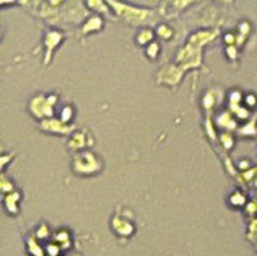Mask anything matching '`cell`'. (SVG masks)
I'll return each instance as SVG.
<instances>
[{
    "label": "cell",
    "instance_id": "obj_1",
    "mask_svg": "<svg viewBox=\"0 0 257 256\" xmlns=\"http://www.w3.org/2000/svg\"><path fill=\"white\" fill-rule=\"evenodd\" d=\"M103 170V162L95 155L92 150H83L75 153L73 157V172L77 175H95Z\"/></svg>",
    "mask_w": 257,
    "mask_h": 256
},
{
    "label": "cell",
    "instance_id": "obj_2",
    "mask_svg": "<svg viewBox=\"0 0 257 256\" xmlns=\"http://www.w3.org/2000/svg\"><path fill=\"white\" fill-rule=\"evenodd\" d=\"M59 101V97L56 95H46L42 93H37L36 97L31 98L30 101V111L33 113L34 118L37 119H47V118H52V113H54V105Z\"/></svg>",
    "mask_w": 257,
    "mask_h": 256
},
{
    "label": "cell",
    "instance_id": "obj_3",
    "mask_svg": "<svg viewBox=\"0 0 257 256\" xmlns=\"http://www.w3.org/2000/svg\"><path fill=\"white\" fill-rule=\"evenodd\" d=\"M108 5H112V8L116 10V13L122 17L126 21L132 25H140L143 23L145 20L152 18L153 13L150 10H142V8H135V7H130V5H126V3H121V2H111Z\"/></svg>",
    "mask_w": 257,
    "mask_h": 256
},
{
    "label": "cell",
    "instance_id": "obj_4",
    "mask_svg": "<svg viewBox=\"0 0 257 256\" xmlns=\"http://www.w3.org/2000/svg\"><path fill=\"white\" fill-rule=\"evenodd\" d=\"M178 62L181 64V67L184 69H194V67H199L200 62H202V47L200 46H195V44H187L179 51L178 54Z\"/></svg>",
    "mask_w": 257,
    "mask_h": 256
},
{
    "label": "cell",
    "instance_id": "obj_5",
    "mask_svg": "<svg viewBox=\"0 0 257 256\" xmlns=\"http://www.w3.org/2000/svg\"><path fill=\"white\" fill-rule=\"evenodd\" d=\"M183 73H184V69L183 67H178V66H164L161 71L158 73V83H166V85H178L183 78Z\"/></svg>",
    "mask_w": 257,
    "mask_h": 256
},
{
    "label": "cell",
    "instance_id": "obj_6",
    "mask_svg": "<svg viewBox=\"0 0 257 256\" xmlns=\"http://www.w3.org/2000/svg\"><path fill=\"white\" fill-rule=\"evenodd\" d=\"M92 144H93V139L90 136L87 137V132L85 131H75L70 134V139H68L67 146H68L70 150L78 153V152H83V148L92 146Z\"/></svg>",
    "mask_w": 257,
    "mask_h": 256
},
{
    "label": "cell",
    "instance_id": "obj_7",
    "mask_svg": "<svg viewBox=\"0 0 257 256\" xmlns=\"http://www.w3.org/2000/svg\"><path fill=\"white\" fill-rule=\"evenodd\" d=\"M41 129L47 132H57V134H70L73 131V126L70 124H64L61 119L57 118H47L44 121H41Z\"/></svg>",
    "mask_w": 257,
    "mask_h": 256
},
{
    "label": "cell",
    "instance_id": "obj_8",
    "mask_svg": "<svg viewBox=\"0 0 257 256\" xmlns=\"http://www.w3.org/2000/svg\"><path fill=\"white\" fill-rule=\"evenodd\" d=\"M64 39V35L61 31H47L46 36H44V46H46V61L44 64H49L51 62V57H52V51L56 49V47L61 44Z\"/></svg>",
    "mask_w": 257,
    "mask_h": 256
},
{
    "label": "cell",
    "instance_id": "obj_9",
    "mask_svg": "<svg viewBox=\"0 0 257 256\" xmlns=\"http://www.w3.org/2000/svg\"><path fill=\"white\" fill-rule=\"evenodd\" d=\"M112 228H114V232L121 237H130L133 230H135V227H133L132 222H128L124 217L121 219L119 216H116L114 219H112Z\"/></svg>",
    "mask_w": 257,
    "mask_h": 256
},
{
    "label": "cell",
    "instance_id": "obj_10",
    "mask_svg": "<svg viewBox=\"0 0 257 256\" xmlns=\"http://www.w3.org/2000/svg\"><path fill=\"white\" fill-rule=\"evenodd\" d=\"M103 26H104V23H103V18L101 17H98V15H96V17H90L87 21H85V25L82 26V35L85 36V35H90V33H96V31L103 30Z\"/></svg>",
    "mask_w": 257,
    "mask_h": 256
},
{
    "label": "cell",
    "instance_id": "obj_11",
    "mask_svg": "<svg viewBox=\"0 0 257 256\" xmlns=\"http://www.w3.org/2000/svg\"><path fill=\"white\" fill-rule=\"evenodd\" d=\"M217 36L215 31H197V33H194L189 38V41L187 42H191V44H195V46H203L205 42H208L210 39H213Z\"/></svg>",
    "mask_w": 257,
    "mask_h": 256
},
{
    "label": "cell",
    "instance_id": "obj_12",
    "mask_svg": "<svg viewBox=\"0 0 257 256\" xmlns=\"http://www.w3.org/2000/svg\"><path fill=\"white\" fill-rule=\"evenodd\" d=\"M153 31L150 30V28H143V30H140L137 33V36H135V42L138 46H150L153 42Z\"/></svg>",
    "mask_w": 257,
    "mask_h": 256
},
{
    "label": "cell",
    "instance_id": "obj_13",
    "mask_svg": "<svg viewBox=\"0 0 257 256\" xmlns=\"http://www.w3.org/2000/svg\"><path fill=\"white\" fill-rule=\"evenodd\" d=\"M217 124L222 126V127H225V129L231 131V129H234V127H236V121H234L233 114L229 113V111H225V113H222V114L217 118Z\"/></svg>",
    "mask_w": 257,
    "mask_h": 256
},
{
    "label": "cell",
    "instance_id": "obj_14",
    "mask_svg": "<svg viewBox=\"0 0 257 256\" xmlns=\"http://www.w3.org/2000/svg\"><path fill=\"white\" fill-rule=\"evenodd\" d=\"M228 202L233 207H243V206H246V202L248 201H246V196H244L243 191H234V193L228 197Z\"/></svg>",
    "mask_w": 257,
    "mask_h": 256
},
{
    "label": "cell",
    "instance_id": "obj_15",
    "mask_svg": "<svg viewBox=\"0 0 257 256\" xmlns=\"http://www.w3.org/2000/svg\"><path fill=\"white\" fill-rule=\"evenodd\" d=\"M18 199H20V193H18V191H13V193L7 194V197H5V206H7V209L10 212H17V209H18V206H17Z\"/></svg>",
    "mask_w": 257,
    "mask_h": 256
},
{
    "label": "cell",
    "instance_id": "obj_16",
    "mask_svg": "<svg viewBox=\"0 0 257 256\" xmlns=\"http://www.w3.org/2000/svg\"><path fill=\"white\" fill-rule=\"evenodd\" d=\"M160 52H161V46H160L158 42H155V41L150 46L145 47V54H147L148 59H152V61H157L158 59Z\"/></svg>",
    "mask_w": 257,
    "mask_h": 256
},
{
    "label": "cell",
    "instance_id": "obj_17",
    "mask_svg": "<svg viewBox=\"0 0 257 256\" xmlns=\"http://www.w3.org/2000/svg\"><path fill=\"white\" fill-rule=\"evenodd\" d=\"M72 118H73V106L70 105L64 106L61 110V114H59V119H61L64 124H68V122L72 121Z\"/></svg>",
    "mask_w": 257,
    "mask_h": 256
},
{
    "label": "cell",
    "instance_id": "obj_18",
    "mask_svg": "<svg viewBox=\"0 0 257 256\" xmlns=\"http://www.w3.org/2000/svg\"><path fill=\"white\" fill-rule=\"evenodd\" d=\"M157 33H158V36L161 39H171L173 38V35H174V31H173V28H171V26H168V25H160L158 26V30H157Z\"/></svg>",
    "mask_w": 257,
    "mask_h": 256
},
{
    "label": "cell",
    "instance_id": "obj_19",
    "mask_svg": "<svg viewBox=\"0 0 257 256\" xmlns=\"http://www.w3.org/2000/svg\"><path fill=\"white\" fill-rule=\"evenodd\" d=\"M229 108L233 110V113L236 114L239 119H246V118H249V111H248V108H241L239 105H229Z\"/></svg>",
    "mask_w": 257,
    "mask_h": 256
},
{
    "label": "cell",
    "instance_id": "obj_20",
    "mask_svg": "<svg viewBox=\"0 0 257 256\" xmlns=\"http://www.w3.org/2000/svg\"><path fill=\"white\" fill-rule=\"evenodd\" d=\"M0 184H2V191L3 193H7V194H10V193H13L15 191V188H13V184H12V181H10L7 177H2V180H0Z\"/></svg>",
    "mask_w": 257,
    "mask_h": 256
},
{
    "label": "cell",
    "instance_id": "obj_21",
    "mask_svg": "<svg viewBox=\"0 0 257 256\" xmlns=\"http://www.w3.org/2000/svg\"><path fill=\"white\" fill-rule=\"evenodd\" d=\"M87 5H90L93 10H98V12H108V7H104V2H95V0H90V2H87Z\"/></svg>",
    "mask_w": 257,
    "mask_h": 256
},
{
    "label": "cell",
    "instance_id": "obj_22",
    "mask_svg": "<svg viewBox=\"0 0 257 256\" xmlns=\"http://www.w3.org/2000/svg\"><path fill=\"white\" fill-rule=\"evenodd\" d=\"M244 103L248 105V110H249V108H254V106L257 105V97H256L254 93L244 95Z\"/></svg>",
    "mask_w": 257,
    "mask_h": 256
},
{
    "label": "cell",
    "instance_id": "obj_23",
    "mask_svg": "<svg viewBox=\"0 0 257 256\" xmlns=\"http://www.w3.org/2000/svg\"><path fill=\"white\" fill-rule=\"evenodd\" d=\"M241 100H244V97L241 95V92H238V90H234V92L229 93V103L231 105H239Z\"/></svg>",
    "mask_w": 257,
    "mask_h": 256
},
{
    "label": "cell",
    "instance_id": "obj_24",
    "mask_svg": "<svg viewBox=\"0 0 257 256\" xmlns=\"http://www.w3.org/2000/svg\"><path fill=\"white\" fill-rule=\"evenodd\" d=\"M220 137H222V144H223V147H226V150H228V148H231V147H233V137H231V136L225 132V134H222Z\"/></svg>",
    "mask_w": 257,
    "mask_h": 256
},
{
    "label": "cell",
    "instance_id": "obj_25",
    "mask_svg": "<svg viewBox=\"0 0 257 256\" xmlns=\"http://www.w3.org/2000/svg\"><path fill=\"white\" fill-rule=\"evenodd\" d=\"M238 168H241V170L249 168V160H241V162L238 163Z\"/></svg>",
    "mask_w": 257,
    "mask_h": 256
},
{
    "label": "cell",
    "instance_id": "obj_26",
    "mask_svg": "<svg viewBox=\"0 0 257 256\" xmlns=\"http://www.w3.org/2000/svg\"><path fill=\"white\" fill-rule=\"evenodd\" d=\"M42 235L49 237V230H47V225H44V230H41L39 233H37V238H42Z\"/></svg>",
    "mask_w": 257,
    "mask_h": 256
}]
</instances>
